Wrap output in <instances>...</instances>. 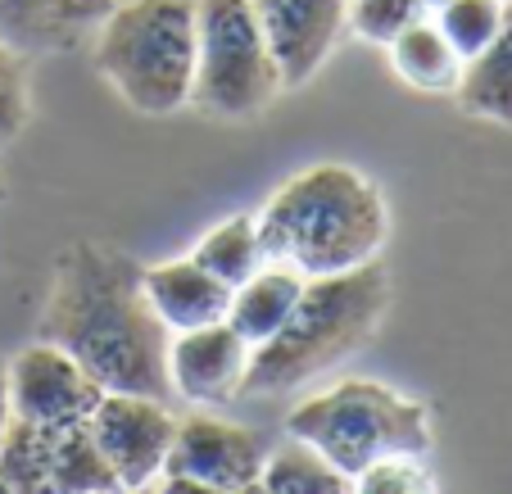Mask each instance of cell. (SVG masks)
<instances>
[{
  "mask_svg": "<svg viewBox=\"0 0 512 494\" xmlns=\"http://www.w3.org/2000/svg\"><path fill=\"white\" fill-rule=\"evenodd\" d=\"M145 268L105 245H68L55 259L41 340L68 349L100 390L168 399V327L141 286Z\"/></svg>",
  "mask_w": 512,
  "mask_h": 494,
  "instance_id": "6da1fadb",
  "label": "cell"
},
{
  "mask_svg": "<svg viewBox=\"0 0 512 494\" xmlns=\"http://www.w3.org/2000/svg\"><path fill=\"white\" fill-rule=\"evenodd\" d=\"M259 236L268 263H286L304 277L349 272L386 245V200L354 168L313 164L263 204Z\"/></svg>",
  "mask_w": 512,
  "mask_h": 494,
  "instance_id": "7a4b0ae2",
  "label": "cell"
},
{
  "mask_svg": "<svg viewBox=\"0 0 512 494\" xmlns=\"http://www.w3.org/2000/svg\"><path fill=\"white\" fill-rule=\"evenodd\" d=\"M390 304V277L377 259L349 272L304 277L286 327L250 349L241 395H281L331 372L340 359L377 336Z\"/></svg>",
  "mask_w": 512,
  "mask_h": 494,
  "instance_id": "3957f363",
  "label": "cell"
},
{
  "mask_svg": "<svg viewBox=\"0 0 512 494\" xmlns=\"http://www.w3.org/2000/svg\"><path fill=\"white\" fill-rule=\"evenodd\" d=\"M100 78L136 114H177L195 82V0H127L96 37Z\"/></svg>",
  "mask_w": 512,
  "mask_h": 494,
  "instance_id": "277c9868",
  "label": "cell"
},
{
  "mask_svg": "<svg viewBox=\"0 0 512 494\" xmlns=\"http://www.w3.org/2000/svg\"><path fill=\"white\" fill-rule=\"evenodd\" d=\"M290 436L313 445L340 472L358 476L381 458L431 454V413L381 381H340L290 413Z\"/></svg>",
  "mask_w": 512,
  "mask_h": 494,
  "instance_id": "5b68a950",
  "label": "cell"
},
{
  "mask_svg": "<svg viewBox=\"0 0 512 494\" xmlns=\"http://www.w3.org/2000/svg\"><path fill=\"white\" fill-rule=\"evenodd\" d=\"M281 91L277 59L259 28L254 0H195L191 105L213 118H250Z\"/></svg>",
  "mask_w": 512,
  "mask_h": 494,
  "instance_id": "8992f818",
  "label": "cell"
},
{
  "mask_svg": "<svg viewBox=\"0 0 512 494\" xmlns=\"http://www.w3.org/2000/svg\"><path fill=\"white\" fill-rule=\"evenodd\" d=\"M91 436H96L100 454L109 458L118 485L123 490H141L155 476H164L168 449H173L177 417L168 399L150 395H127V390H105L96 413L87 417Z\"/></svg>",
  "mask_w": 512,
  "mask_h": 494,
  "instance_id": "52a82bcc",
  "label": "cell"
},
{
  "mask_svg": "<svg viewBox=\"0 0 512 494\" xmlns=\"http://www.w3.org/2000/svg\"><path fill=\"white\" fill-rule=\"evenodd\" d=\"M5 372H10V413L37 427H78L105 399L91 372L50 340L19 349Z\"/></svg>",
  "mask_w": 512,
  "mask_h": 494,
  "instance_id": "ba28073f",
  "label": "cell"
},
{
  "mask_svg": "<svg viewBox=\"0 0 512 494\" xmlns=\"http://www.w3.org/2000/svg\"><path fill=\"white\" fill-rule=\"evenodd\" d=\"M254 14L277 59L281 87L309 82L349 28V0H254Z\"/></svg>",
  "mask_w": 512,
  "mask_h": 494,
  "instance_id": "9c48e42d",
  "label": "cell"
},
{
  "mask_svg": "<svg viewBox=\"0 0 512 494\" xmlns=\"http://www.w3.org/2000/svg\"><path fill=\"white\" fill-rule=\"evenodd\" d=\"M245 368H250V345L232 322H209V327L177 331L168 340V381L177 395L195 404H227L241 395Z\"/></svg>",
  "mask_w": 512,
  "mask_h": 494,
  "instance_id": "30bf717a",
  "label": "cell"
},
{
  "mask_svg": "<svg viewBox=\"0 0 512 494\" xmlns=\"http://www.w3.org/2000/svg\"><path fill=\"white\" fill-rule=\"evenodd\" d=\"M263 445L250 427H236L223 417H186L173 431V449H168L164 472L173 476H195L218 490L232 494L236 485L259 481L263 472Z\"/></svg>",
  "mask_w": 512,
  "mask_h": 494,
  "instance_id": "8fae6325",
  "label": "cell"
},
{
  "mask_svg": "<svg viewBox=\"0 0 512 494\" xmlns=\"http://www.w3.org/2000/svg\"><path fill=\"white\" fill-rule=\"evenodd\" d=\"M114 0H0V41L14 55H64L100 32Z\"/></svg>",
  "mask_w": 512,
  "mask_h": 494,
  "instance_id": "7c38bea8",
  "label": "cell"
},
{
  "mask_svg": "<svg viewBox=\"0 0 512 494\" xmlns=\"http://www.w3.org/2000/svg\"><path fill=\"white\" fill-rule=\"evenodd\" d=\"M145 300L159 313L168 331H191V327H209V322L227 318V304H232V286L204 272L195 259H168L145 268L141 277Z\"/></svg>",
  "mask_w": 512,
  "mask_h": 494,
  "instance_id": "4fadbf2b",
  "label": "cell"
},
{
  "mask_svg": "<svg viewBox=\"0 0 512 494\" xmlns=\"http://www.w3.org/2000/svg\"><path fill=\"white\" fill-rule=\"evenodd\" d=\"M304 291V272L286 268V263H263L254 277L232 286V304H227V322L245 336V345H263L286 327L290 309Z\"/></svg>",
  "mask_w": 512,
  "mask_h": 494,
  "instance_id": "5bb4252c",
  "label": "cell"
},
{
  "mask_svg": "<svg viewBox=\"0 0 512 494\" xmlns=\"http://www.w3.org/2000/svg\"><path fill=\"white\" fill-rule=\"evenodd\" d=\"M454 96L463 100L467 114L494 118V123H512V0L503 10V28L481 55L463 59Z\"/></svg>",
  "mask_w": 512,
  "mask_h": 494,
  "instance_id": "9a60e30c",
  "label": "cell"
},
{
  "mask_svg": "<svg viewBox=\"0 0 512 494\" xmlns=\"http://www.w3.org/2000/svg\"><path fill=\"white\" fill-rule=\"evenodd\" d=\"M390 64L404 82H413L417 91H454L458 73H463V59L458 50L445 41V32L435 28V19H417L413 28H404L390 41Z\"/></svg>",
  "mask_w": 512,
  "mask_h": 494,
  "instance_id": "2e32d148",
  "label": "cell"
},
{
  "mask_svg": "<svg viewBox=\"0 0 512 494\" xmlns=\"http://www.w3.org/2000/svg\"><path fill=\"white\" fill-rule=\"evenodd\" d=\"M191 259L200 263L204 272H213L223 286H241L245 277H254V272L268 263V250H263V236H259V218L236 214V218H227V223L209 227Z\"/></svg>",
  "mask_w": 512,
  "mask_h": 494,
  "instance_id": "e0dca14e",
  "label": "cell"
},
{
  "mask_svg": "<svg viewBox=\"0 0 512 494\" xmlns=\"http://www.w3.org/2000/svg\"><path fill=\"white\" fill-rule=\"evenodd\" d=\"M259 481L272 494H354V476L340 472L331 458H322L318 449L295 436L263 458Z\"/></svg>",
  "mask_w": 512,
  "mask_h": 494,
  "instance_id": "ac0fdd59",
  "label": "cell"
},
{
  "mask_svg": "<svg viewBox=\"0 0 512 494\" xmlns=\"http://www.w3.org/2000/svg\"><path fill=\"white\" fill-rule=\"evenodd\" d=\"M0 481L14 494H55V427L14 417L0 440Z\"/></svg>",
  "mask_w": 512,
  "mask_h": 494,
  "instance_id": "d6986e66",
  "label": "cell"
},
{
  "mask_svg": "<svg viewBox=\"0 0 512 494\" xmlns=\"http://www.w3.org/2000/svg\"><path fill=\"white\" fill-rule=\"evenodd\" d=\"M55 494H123L87 422L55 427Z\"/></svg>",
  "mask_w": 512,
  "mask_h": 494,
  "instance_id": "ffe728a7",
  "label": "cell"
},
{
  "mask_svg": "<svg viewBox=\"0 0 512 494\" xmlns=\"http://www.w3.org/2000/svg\"><path fill=\"white\" fill-rule=\"evenodd\" d=\"M503 10H508V0H445L431 19L445 32L449 46L458 50V59H472L499 37Z\"/></svg>",
  "mask_w": 512,
  "mask_h": 494,
  "instance_id": "44dd1931",
  "label": "cell"
},
{
  "mask_svg": "<svg viewBox=\"0 0 512 494\" xmlns=\"http://www.w3.org/2000/svg\"><path fill=\"white\" fill-rule=\"evenodd\" d=\"M417 19H426L417 0H349V28L363 41H377V46H390Z\"/></svg>",
  "mask_w": 512,
  "mask_h": 494,
  "instance_id": "7402d4cb",
  "label": "cell"
},
{
  "mask_svg": "<svg viewBox=\"0 0 512 494\" xmlns=\"http://www.w3.org/2000/svg\"><path fill=\"white\" fill-rule=\"evenodd\" d=\"M28 68H23V55H14L5 41H0V146L14 141V136L28 127Z\"/></svg>",
  "mask_w": 512,
  "mask_h": 494,
  "instance_id": "603a6c76",
  "label": "cell"
},
{
  "mask_svg": "<svg viewBox=\"0 0 512 494\" xmlns=\"http://www.w3.org/2000/svg\"><path fill=\"white\" fill-rule=\"evenodd\" d=\"M354 494H431L417 458H381L354 476Z\"/></svg>",
  "mask_w": 512,
  "mask_h": 494,
  "instance_id": "cb8c5ba5",
  "label": "cell"
},
{
  "mask_svg": "<svg viewBox=\"0 0 512 494\" xmlns=\"http://www.w3.org/2000/svg\"><path fill=\"white\" fill-rule=\"evenodd\" d=\"M155 494H227V490H218V485H209V481H195V476L164 472V485H159Z\"/></svg>",
  "mask_w": 512,
  "mask_h": 494,
  "instance_id": "d4e9b609",
  "label": "cell"
},
{
  "mask_svg": "<svg viewBox=\"0 0 512 494\" xmlns=\"http://www.w3.org/2000/svg\"><path fill=\"white\" fill-rule=\"evenodd\" d=\"M10 422H14V413H10V372H5V359H0V440H5Z\"/></svg>",
  "mask_w": 512,
  "mask_h": 494,
  "instance_id": "484cf974",
  "label": "cell"
},
{
  "mask_svg": "<svg viewBox=\"0 0 512 494\" xmlns=\"http://www.w3.org/2000/svg\"><path fill=\"white\" fill-rule=\"evenodd\" d=\"M232 494H272V490H268V485H263V481H245V485H236Z\"/></svg>",
  "mask_w": 512,
  "mask_h": 494,
  "instance_id": "4316f807",
  "label": "cell"
},
{
  "mask_svg": "<svg viewBox=\"0 0 512 494\" xmlns=\"http://www.w3.org/2000/svg\"><path fill=\"white\" fill-rule=\"evenodd\" d=\"M417 5H422L426 14H435V10H440V5H445V0H417Z\"/></svg>",
  "mask_w": 512,
  "mask_h": 494,
  "instance_id": "83f0119b",
  "label": "cell"
},
{
  "mask_svg": "<svg viewBox=\"0 0 512 494\" xmlns=\"http://www.w3.org/2000/svg\"><path fill=\"white\" fill-rule=\"evenodd\" d=\"M123 494H155V490H150V485H141V490H123Z\"/></svg>",
  "mask_w": 512,
  "mask_h": 494,
  "instance_id": "f1b7e54d",
  "label": "cell"
},
{
  "mask_svg": "<svg viewBox=\"0 0 512 494\" xmlns=\"http://www.w3.org/2000/svg\"><path fill=\"white\" fill-rule=\"evenodd\" d=\"M0 200H5V168H0Z\"/></svg>",
  "mask_w": 512,
  "mask_h": 494,
  "instance_id": "f546056e",
  "label": "cell"
},
{
  "mask_svg": "<svg viewBox=\"0 0 512 494\" xmlns=\"http://www.w3.org/2000/svg\"><path fill=\"white\" fill-rule=\"evenodd\" d=\"M0 494H14V490H10V485H5V481H0Z\"/></svg>",
  "mask_w": 512,
  "mask_h": 494,
  "instance_id": "4dcf8cb0",
  "label": "cell"
}]
</instances>
